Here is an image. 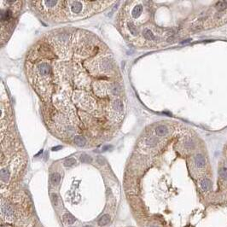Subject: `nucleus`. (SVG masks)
Returning <instances> with one entry per match:
<instances>
[{
	"label": "nucleus",
	"instance_id": "f257e3e1",
	"mask_svg": "<svg viewBox=\"0 0 227 227\" xmlns=\"http://www.w3.org/2000/svg\"><path fill=\"white\" fill-rule=\"evenodd\" d=\"M1 212H2V214L5 218H7L8 220H11L14 217V211H13L12 208L9 204H7V203L2 204V206H1Z\"/></svg>",
	"mask_w": 227,
	"mask_h": 227
},
{
	"label": "nucleus",
	"instance_id": "f03ea898",
	"mask_svg": "<svg viewBox=\"0 0 227 227\" xmlns=\"http://www.w3.org/2000/svg\"><path fill=\"white\" fill-rule=\"evenodd\" d=\"M38 72L41 76H47L51 73V67L47 62H41L38 65Z\"/></svg>",
	"mask_w": 227,
	"mask_h": 227
},
{
	"label": "nucleus",
	"instance_id": "7ed1b4c3",
	"mask_svg": "<svg viewBox=\"0 0 227 227\" xmlns=\"http://www.w3.org/2000/svg\"><path fill=\"white\" fill-rule=\"evenodd\" d=\"M194 162H195V165L198 168H203L206 166V162H207L205 157L201 154H198L195 156Z\"/></svg>",
	"mask_w": 227,
	"mask_h": 227
},
{
	"label": "nucleus",
	"instance_id": "20e7f679",
	"mask_svg": "<svg viewBox=\"0 0 227 227\" xmlns=\"http://www.w3.org/2000/svg\"><path fill=\"white\" fill-rule=\"evenodd\" d=\"M200 186L202 188V190L203 191H208L212 189V186H213V184H212V181L209 179V178H203L201 183H200Z\"/></svg>",
	"mask_w": 227,
	"mask_h": 227
},
{
	"label": "nucleus",
	"instance_id": "39448f33",
	"mask_svg": "<svg viewBox=\"0 0 227 227\" xmlns=\"http://www.w3.org/2000/svg\"><path fill=\"white\" fill-rule=\"evenodd\" d=\"M71 3L70 5V8H71V10L73 13H79L82 9V3L80 2H78V1H73V2H69Z\"/></svg>",
	"mask_w": 227,
	"mask_h": 227
},
{
	"label": "nucleus",
	"instance_id": "423d86ee",
	"mask_svg": "<svg viewBox=\"0 0 227 227\" xmlns=\"http://www.w3.org/2000/svg\"><path fill=\"white\" fill-rule=\"evenodd\" d=\"M143 36L146 40L149 41H155L156 40V37L155 36V34L149 29V28H144L143 31Z\"/></svg>",
	"mask_w": 227,
	"mask_h": 227
},
{
	"label": "nucleus",
	"instance_id": "0eeeda50",
	"mask_svg": "<svg viewBox=\"0 0 227 227\" xmlns=\"http://www.w3.org/2000/svg\"><path fill=\"white\" fill-rule=\"evenodd\" d=\"M156 133L159 137H163V136H166L168 133V127L166 126L162 125V126H159L156 127Z\"/></svg>",
	"mask_w": 227,
	"mask_h": 227
},
{
	"label": "nucleus",
	"instance_id": "6e6552de",
	"mask_svg": "<svg viewBox=\"0 0 227 227\" xmlns=\"http://www.w3.org/2000/svg\"><path fill=\"white\" fill-rule=\"evenodd\" d=\"M73 141H74V144L79 147H83L86 144V139L84 136H81V135H77L74 137L73 138Z\"/></svg>",
	"mask_w": 227,
	"mask_h": 227
},
{
	"label": "nucleus",
	"instance_id": "1a4fd4ad",
	"mask_svg": "<svg viewBox=\"0 0 227 227\" xmlns=\"http://www.w3.org/2000/svg\"><path fill=\"white\" fill-rule=\"evenodd\" d=\"M142 12H143V5L142 4H137L132 9V15L134 18H138L141 15Z\"/></svg>",
	"mask_w": 227,
	"mask_h": 227
},
{
	"label": "nucleus",
	"instance_id": "9d476101",
	"mask_svg": "<svg viewBox=\"0 0 227 227\" xmlns=\"http://www.w3.org/2000/svg\"><path fill=\"white\" fill-rule=\"evenodd\" d=\"M50 181H51V183L53 185L57 186V185L59 184V183H60V181H61V175H60L59 173H57V172H54V173L51 174Z\"/></svg>",
	"mask_w": 227,
	"mask_h": 227
},
{
	"label": "nucleus",
	"instance_id": "9b49d317",
	"mask_svg": "<svg viewBox=\"0 0 227 227\" xmlns=\"http://www.w3.org/2000/svg\"><path fill=\"white\" fill-rule=\"evenodd\" d=\"M109 221H110V217H109V214H104V215H103V216L99 219V220H98V225H99L100 226H107V225L109 223Z\"/></svg>",
	"mask_w": 227,
	"mask_h": 227
},
{
	"label": "nucleus",
	"instance_id": "f8f14e48",
	"mask_svg": "<svg viewBox=\"0 0 227 227\" xmlns=\"http://www.w3.org/2000/svg\"><path fill=\"white\" fill-rule=\"evenodd\" d=\"M62 218H63L64 221H65L66 223L69 224V225H72V224H73V223L76 221V219H75L71 214H69V213L65 214L63 215Z\"/></svg>",
	"mask_w": 227,
	"mask_h": 227
},
{
	"label": "nucleus",
	"instance_id": "ddd939ff",
	"mask_svg": "<svg viewBox=\"0 0 227 227\" xmlns=\"http://www.w3.org/2000/svg\"><path fill=\"white\" fill-rule=\"evenodd\" d=\"M215 7H216V9L219 11H223L227 8V2L226 1H224V0L218 1L216 3V4H215Z\"/></svg>",
	"mask_w": 227,
	"mask_h": 227
},
{
	"label": "nucleus",
	"instance_id": "4468645a",
	"mask_svg": "<svg viewBox=\"0 0 227 227\" xmlns=\"http://www.w3.org/2000/svg\"><path fill=\"white\" fill-rule=\"evenodd\" d=\"M9 176H10V173H9V171L6 168H2L1 170V179L2 181H4V182H7L9 178Z\"/></svg>",
	"mask_w": 227,
	"mask_h": 227
},
{
	"label": "nucleus",
	"instance_id": "2eb2a0df",
	"mask_svg": "<svg viewBox=\"0 0 227 227\" xmlns=\"http://www.w3.org/2000/svg\"><path fill=\"white\" fill-rule=\"evenodd\" d=\"M113 108L115 111L117 112H121L123 109V104L120 100H114L113 102Z\"/></svg>",
	"mask_w": 227,
	"mask_h": 227
},
{
	"label": "nucleus",
	"instance_id": "dca6fc26",
	"mask_svg": "<svg viewBox=\"0 0 227 227\" xmlns=\"http://www.w3.org/2000/svg\"><path fill=\"white\" fill-rule=\"evenodd\" d=\"M80 162H83V163H91L92 162V159H91V157L90 156L83 154L80 156Z\"/></svg>",
	"mask_w": 227,
	"mask_h": 227
},
{
	"label": "nucleus",
	"instance_id": "f3484780",
	"mask_svg": "<svg viewBox=\"0 0 227 227\" xmlns=\"http://www.w3.org/2000/svg\"><path fill=\"white\" fill-rule=\"evenodd\" d=\"M128 28H129V30H130V32H131L132 34H133V35H137L138 34V28H137V27L132 22H129Z\"/></svg>",
	"mask_w": 227,
	"mask_h": 227
},
{
	"label": "nucleus",
	"instance_id": "a211bd4d",
	"mask_svg": "<svg viewBox=\"0 0 227 227\" xmlns=\"http://www.w3.org/2000/svg\"><path fill=\"white\" fill-rule=\"evenodd\" d=\"M76 162L74 158H67L64 161V166L65 167H72Z\"/></svg>",
	"mask_w": 227,
	"mask_h": 227
},
{
	"label": "nucleus",
	"instance_id": "6ab92c4d",
	"mask_svg": "<svg viewBox=\"0 0 227 227\" xmlns=\"http://www.w3.org/2000/svg\"><path fill=\"white\" fill-rule=\"evenodd\" d=\"M220 176L222 179L224 180H227V168H220V170L219 172Z\"/></svg>",
	"mask_w": 227,
	"mask_h": 227
},
{
	"label": "nucleus",
	"instance_id": "aec40b11",
	"mask_svg": "<svg viewBox=\"0 0 227 227\" xmlns=\"http://www.w3.org/2000/svg\"><path fill=\"white\" fill-rule=\"evenodd\" d=\"M97 162H98L99 164H103V163L105 162L104 159H103V158L102 156H99V157H97Z\"/></svg>",
	"mask_w": 227,
	"mask_h": 227
},
{
	"label": "nucleus",
	"instance_id": "412c9836",
	"mask_svg": "<svg viewBox=\"0 0 227 227\" xmlns=\"http://www.w3.org/2000/svg\"><path fill=\"white\" fill-rule=\"evenodd\" d=\"M52 197H53V202H54V204H55V205H57V200H58V197H57V194H53V195H52Z\"/></svg>",
	"mask_w": 227,
	"mask_h": 227
},
{
	"label": "nucleus",
	"instance_id": "4be33fe9",
	"mask_svg": "<svg viewBox=\"0 0 227 227\" xmlns=\"http://www.w3.org/2000/svg\"><path fill=\"white\" fill-rule=\"evenodd\" d=\"M84 227H93V226H85Z\"/></svg>",
	"mask_w": 227,
	"mask_h": 227
},
{
	"label": "nucleus",
	"instance_id": "5701e85b",
	"mask_svg": "<svg viewBox=\"0 0 227 227\" xmlns=\"http://www.w3.org/2000/svg\"><path fill=\"white\" fill-rule=\"evenodd\" d=\"M150 227H158V226H150Z\"/></svg>",
	"mask_w": 227,
	"mask_h": 227
},
{
	"label": "nucleus",
	"instance_id": "b1692460",
	"mask_svg": "<svg viewBox=\"0 0 227 227\" xmlns=\"http://www.w3.org/2000/svg\"><path fill=\"white\" fill-rule=\"evenodd\" d=\"M69 227H73V226H69Z\"/></svg>",
	"mask_w": 227,
	"mask_h": 227
}]
</instances>
